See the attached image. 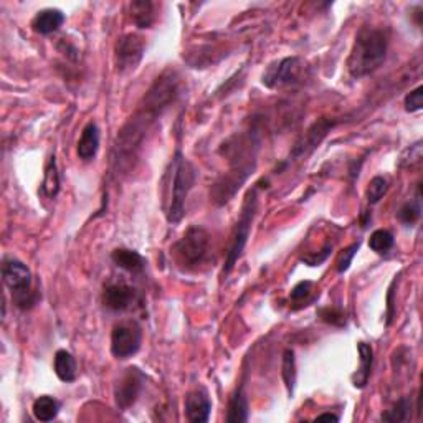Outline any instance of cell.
Instances as JSON below:
<instances>
[{
  "label": "cell",
  "mask_w": 423,
  "mask_h": 423,
  "mask_svg": "<svg viewBox=\"0 0 423 423\" xmlns=\"http://www.w3.org/2000/svg\"><path fill=\"white\" fill-rule=\"evenodd\" d=\"M145 43L144 38L138 33H126L118 38L114 48L116 67L119 73L134 72L144 57Z\"/></svg>",
  "instance_id": "ba28073f"
},
{
  "label": "cell",
  "mask_w": 423,
  "mask_h": 423,
  "mask_svg": "<svg viewBox=\"0 0 423 423\" xmlns=\"http://www.w3.org/2000/svg\"><path fill=\"white\" fill-rule=\"evenodd\" d=\"M211 402L209 394L202 389L189 392L185 397V417L192 423H205L210 419Z\"/></svg>",
  "instance_id": "8fae6325"
},
{
  "label": "cell",
  "mask_w": 423,
  "mask_h": 423,
  "mask_svg": "<svg viewBox=\"0 0 423 423\" xmlns=\"http://www.w3.org/2000/svg\"><path fill=\"white\" fill-rule=\"evenodd\" d=\"M111 260L114 261L116 266H119L124 271H129V273H141L145 266V260L143 256L138 251L129 248H116L111 253Z\"/></svg>",
  "instance_id": "e0dca14e"
},
{
  "label": "cell",
  "mask_w": 423,
  "mask_h": 423,
  "mask_svg": "<svg viewBox=\"0 0 423 423\" xmlns=\"http://www.w3.org/2000/svg\"><path fill=\"white\" fill-rule=\"evenodd\" d=\"M397 216H399V220L405 225H415L417 221L420 220V216H422L420 192L417 194V197L414 200H409V202H405L404 205H402Z\"/></svg>",
  "instance_id": "cb8c5ba5"
},
{
  "label": "cell",
  "mask_w": 423,
  "mask_h": 423,
  "mask_svg": "<svg viewBox=\"0 0 423 423\" xmlns=\"http://www.w3.org/2000/svg\"><path fill=\"white\" fill-rule=\"evenodd\" d=\"M60 190V175L57 170V160H55V155L48 159L47 167H45V179L42 184V194L47 195L48 199L57 197Z\"/></svg>",
  "instance_id": "44dd1931"
},
{
  "label": "cell",
  "mask_w": 423,
  "mask_h": 423,
  "mask_svg": "<svg viewBox=\"0 0 423 423\" xmlns=\"http://www.w3.org/2000/svg\"><path fill=\"white\" fill-rule=\"evenodd\" d=\"M389 50V33L384 28L362 27L352 45L347 70L352 78L369 77L382 67Z\"/></svg>",
  "instance_id": "7a4b0ae2"
},
{
  "label": "cell",
  "mask_w": 423,
  "mask_h": 423,
  "mask_svg": "<svg viewBox=\"0 0 423 423\" xmlns=\"http://www.w3.org/2000/svg\"><path fill=\"white\" fill-rule=\"evenodd\" d=\"M357 351H359V367H357L356 374L352 375V384L356 389H364L369 382L372 364H374V349L367 342H359Z\"/></svg>",
  "instance_id": "9a60e30c"
},
{
  "label": "cell",
  "mask_w": 423,
  "mask_h": 423,
  "mask_svg": "<svg viewBox=\"0 0 423 423\" xmlns=\"http://www.w3.org/2000/svg\"><path fill=\"white\" fill-rule=\"evenodd\" d=\"M136 301V291L124 283H113L106 286L103 293V304L109 311L119 313V311L129 309Z\"/></svg>",
  "instance_id": "30bf717a"
},
{
  "label": "cell",
  "mask_w": 423,
  "mask_h": 423,
  "mask_svg": "<svg viewBox=\"0 0 423 423\" xmlns=\"http://www.w3.org/2000/svg\"><path fill=\"white\" fill-rule=\"evenodd\" d=\"M60 409H62V405L55 397L42 395L33 402L32 412L38 422H52L58 417Z\"/></svg>",
  "instance_id": "d6986e66"
},
{
  "label": "cell",
  "mask_w": 423,
  "mask_h": 423,
  "mask_svg": "<svg viewBox=\"0 0 423 423\" xmlns=\"http://www.w3.org/2000/svg\"><path fill=\"white\" fill-rule=\"evenodd\" d=\"M2 280L18 309L28 311L38 303L40 295L33 290L32 271L23 261L12 255H5L2 258Z\"/></svg>",
  "instance_id": "3957f363"
},
{
  "label": "cell",
  "mask_w": 423,
  "mask_h": 423,
  "mask_svg": "<svg viewBox=\"0 0 423 423\" xmlns=\"http://www.w3.org/2000/svg\"><path fill=\"white\" fill-rule=\"evenodd\" d=\"M144 384V374L136 367H131L121 377L118 384L114 387V399L116 405L121 410H128L129 407H133L138 400Z\"/></svg>",
  "instance_id": "9c48e42d"
},
{
  "label": "cell",
  "mask_w": 423,
  "mask_h": 423,
  "mask_svg": "<svg viewBox=\"0 0 423 423\" xmlns=\"http://www.w3.org/2000/svg\"><path fill=\"white\" fill-rule=\"evenodd\" d=\"M248 414H250L248 399H246L243 387H240V389L234 394V397L230 399L229 412H226V422L229 423L248 422Z\"/></svg>",
  "instance_id": "ac0fdd59"
},
{
  "label": "cell",
  "mask_w": 423,
  "mask_h": 423,
  "mask_svg": "<svg viewBox=\"0 0 423 423\" xmlns=\"http://www.w3.org/2000/svg\"><path fill=\"white\" fill-rule=\"evenodd\" d=\"M422 108H423V88L419 87L405 97V109L409 111V113H417V111H420Z\"/></svg>",
  "instance_id": "f1b7e54d"
},
{
  "label": "cell",
  "mask_w": 423,
  "mask_h": 423,
  "mask_svg": "<svg viewBox=\"0 0 423 423\" xmlns=\"http://www.w3.org/2000/svg\"><path fill=\"white\" fill-rule=\"evenodd\" d=\"M359 246H361V243L357 241V243L351 245L349 248L344 250V253L341 255L339 261H337V271H339V273H344V271L349 270V266L352 263V258H354V255L357 253V250H359Z\"/></svg>",
  "instance_id": "f546056e"
},
{
  "label": "cell",
  "mask_w": 423,
  "mask_h": 423,
  "mask_svg": "<svg viewBox=\"0 0 423 423\" xmlns=\"http://www.w3.org/2000/svg\"><path fill=\"white\" fill-rule=\"evenodd\" d=\"M394 243H395L394 235H392V231L385 229L375 230L369 238V248L379 255L389 253V251L394 248Z\"/></svg>",
  "instance_id": "7402d4cb"
},
{
  "label": "cell",
  "mask_w": 423,
  "mask_h": 423,
  "mask_svg": "<svg viewBox=\"0 0 423 423\" xmlns=\"http://www.w3.org/2000/svg\"><path fill=\"white\" fill-rule=\"evenodd\" d=\"M256 210H258V189L253 187L248 190V194H246L245 202L241 205L240 219L236 221L234 234H231V240L229 245V251H226L225 266H224L225 275H229L230 271L234 270L236 261H238L241 253H243L245 245L250 236L251 224H253V219L256 215Z\"/></svg>",
  "instance_id": "5b68a950"
},
{
  "label": "cell",
  "mask_w": 423,
  "mask_h": 423,
  "mask_svg": "<svg viewBox=\"0 0 423 423\" xmlns=\"http://www.w3.org/2000/svg\"><path fill=\"white\" fill-rule=\"evenodd\" d=\"M317 316H319L321 321H324L331 326H337V327L346 326V322H347L346 313L339 308H322L317 311Z\"/></svg>",
  "instance_id": "4316f807"
},
{
  "label": "cell",
  "mask_w": 423,
  "mask_h": 423,
  "mask_svg": "<svg viewBox=\"0 0 423 423\" xmlns=\"http://www.w3.org/2000/svg\"><path fill=\"white\" fill-rule=\"evenodd\" d=\"M283 380L286 389H288V395L291 397L295 392V385H296V359H295V351L293 349H286L283 354Z\"/></svg>",
  "instance_id": "d4e9b609"
},
{
  "label": "cell",
  "mask_w": 423,
  "mask_h": 423,
  "mask_svg": "<svg viewBox=\"0 0 423 423\" xmlns=\"http://www.w3.org/2000/svg\"><path fill=\"white\" fill-rule=\"evenodd\" d=\"M129 9L136 27L149 28L154 23L155 13L153 2H149V0H134V2H131Z\"/></svg>",
  "instance_id": "ffe728a7"
},
{
  "label": "cell",
  "mask_w": 423,
  "mask_h": 423,
  "mask_svg": "<svg viewBox=\"0 0 423 423\" xmlns=\"http://www.w3.org/2000/svg\"><path fill=\"white\" fill-rule=\"evenodd\" d=\"M311 293H313V283H311V281H301V283H298L293 290H291L290 298L296 304L308 303Z\"/></svg>",
  "instance_id": "83f0119b"
},
{
  "label": "cell",
  "mask_w": 423,
  "mask_h": 423,
  "mask_svg": "<svg viewBox=\"0 0 423 423\" xmlns=\"http://www.w3.org/2000/svg\"><path fill=\"white\" fill-rule=\"evenodd\" d=\"M53 369H55V374L62 382H75L77 380V375H78V366H77V361H75V357L70 354L68 351L65 349H60L57 351V354H55V359H53Z\"/></svg>",
  "instance_id": "2e32d148"
},
{
  "label": "cell",
  "mask_w": 423,
  "mask_h": 423,
  "mask_svg": "<svg viewBox=\"0 0 423 423\" xmlns=\"http://www.w3.org/2000/svg\"><path fill=\"white\" fill-rule=\"evenodd\" d=\"M332 126H334V123H329L327 119H321L317 121V123H314L311 128L308 129V133H304L303 138H301L298 143H296L293 153H291L290 159L293 158H301V155L309 153V150H313L317 144L321 143V139L324 138V136L327 134V131H329Z\"/></svg>",
  "instance_id": "7c38bea8"
},
{
  "label": "cell",
  "mask_w": 423,
  "mask_h": 423,
  "mask_svg": "<svg viewBox=\"0 0 423 423\" xmlns=\"http://www.w3.org/2000/svg\"><path fill=\"white\" fill-rule=\"evenodd\" d=\"M210 248V235L204 226L194 225L189 226L187 231L182 235V238L175 241L170 248V256H172L175 265L182 271L197 270L200 265L209 256Z\"/></svg>",
  "instance_id": "277c9868"
},
{
  "label": "cell",
  "mask_w": 423,
  "mask_h": 423,
  "mask_svg": "<svg viewBox=\"0 0 423 423\" xmlns=\"http://www.w3.org/2000/svg\"><path fill=\"white\" fill-rule=\"evenodd\" d=\"M197 182V169L185 159L180 150H175L169 169L164 175V210L169 224H179L185 215V200Z\"/></svg>",
  "instance_id": "6da1fadb"
},
{
  "label": "cell",
  "mask_w": 423,
  "mask_h": 423,
  "mask_svg": "<svg viewBox=\"0 0 423 423\" xmlns=\"http://www.w3.org/2000/svg\"><path fill=\"white\" fill-rule=\"evenodd\" d=\"M387 189H389V182H387L385 177L382 175H377L369 182V187H367V200H369L370 205L379 202V200L384 197Z\"/></svg>",
  "instance_id": "484cf974"
},
{
  "label": "cell",
  "mask_w": 423,
  "mask_h": 423,
  "mask_svg": "<svg viewBox=\"0 0 423 423\" xmlns=\"http://www.w3.org/2000/svg\"><path fill=\"white\" fill-rule=\"evenodd\" d=\"M331 250H332V245H326L324 250H322V253L319 256H317V255H314V256H303V258H301V261H304V263L308 265V266H317V265H321L322 261H326V258L331 253Z\"/></svg>",
  "instance_id": "1f68e13d"
},
{
  "label": "cell",
  "mask_w": 423,
  "mask_h": 423,
  "mask_svg": "<svg viewBox=\"0 0 423 423\" xmlns=\"http://www.w3.org/2000/svg\"><path fill=\"white\" fill-rule=\"evenodd\" d=\"M304 77L306 67L303 60L298 57H286L271 63L263 73L261 82L270 89H281L303 83Z\"/></svg>",
  "instance_id": "8992f818"
},
{
  "label": "cell",
  "mask_w": 423,
  "mask_h": 423,
  "mask_svg": "<svg viewBox=\"0 0 423 423\" xmlns=\"http://www.w3.org/2000/svg\"><path fill=\"white\" fill-rule=\"evenodd\" d=\"M65 23V13L58 9H43L32 20V28L40 35L58 32Z\"/></svg>",
  "instance_id": "5bb4252c"
},
{
  "label": "cell",
  "mask_w": 423,
  "mask_h": 423,
  "mask_svg": "<svg viewBox=\"0 0 423 423\" xmlns=\"http://www.w3.org/2000/svg\"><path fill=\"white\" fill-rule=\"evenodd\" d=\"M404 154H409V159L400 160L402 167H404V165H414L417 163H420V159H422V143H417L414 145H410L409 149H405Z\"/></svg>",
  "instance_id": "4dcf8cb0"
},
{
  "label": "cell",
  "mask_w": 423,
  "mask_h": 423,
  "mask_svg": "<svg viewBox=\"0 0 423 423\" xmlns=\"http://www.w3.org/2000/svg\"><path fill=\"white\" fill-rule=\"evenodd\" d=\"M410 414H412V400L409 397H402V399L397 402L390 410H387L385 414H382V420L392 422V423L409 422Z\"/></svg>",
  "instance_id": "603a6c76"
},
{
  "label": "cell",
  "mask_w": 423,
  "mask_h": 423,
  "mask_svg": "<svg viewBox=\"0 0 423 423\" xmlns=\"http://www.w3.org/2000/svg\"><path fill=\"white\" fill-rule=\"evenodd\" d=\"M322 420H329V422H339V417L334 414H322L316 417V422H322Z\"/></svg>",
  "instance_id": "d6a6232c"
},
{
  "label": "cell",
  "mask_w": 423,
  "mask_h": 423,
  "mask_svg": "<svg viewBox=\"0 0 423 423\" xmlns=\"http://www.w3.org/2000/svg\"><path fill=\"white\" fill-rule=\"evenodd\" d=\"M143 344V329L136 321H123L111 332V354L116 359H129L138 354Z\"/></svg>",
  "instance_id": "52a82bcc"
},
{
  "label": "cell",
  "mask_w": 423,
  "mask_h": 423,
  "mask_svg": "<svg viewBox=\"0 0 423 423\" xmlns=\"http://www.w3.org/2000/svg\"><path fill=\"white\" fill-rule=\"evenodd\" d=\"M99 149V128L94 121H89V123L84 126L82 131V136H79V141L77 144V154L78 158L84 160V163H89L97 158Z\"/></svg>",
  "instance_id": "4fadbf2b"
}]
</instances>
